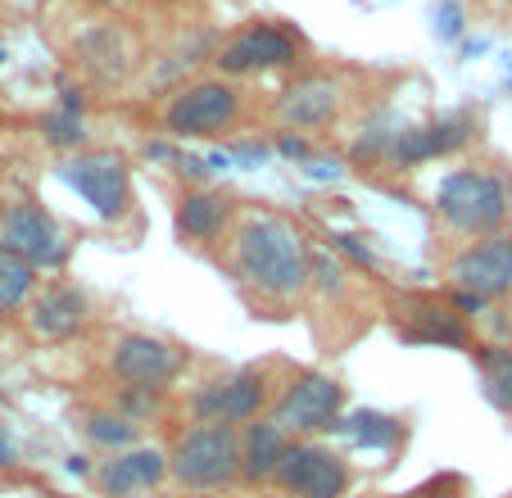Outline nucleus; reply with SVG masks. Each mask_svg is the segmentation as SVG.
I'll use <instances>...</instances> for the list:
<instances>
[{"instance_id":"obj_1","label":"nucleus","mask_w":512,"mask_h":498,"mask_svg":"<svg viewBox=\"0 0 512 498\" xmlns=\"http://www.w3.org/2000/svg\"><path fill=\"white\" fill-rule=\"evenodd\" d=\"M309 254L304 236L277 213H254L236 231V272L245 277V286H254L268 299H295L313 286L309 281Z\"/></svg>"},{"instance_id":"obj_2","label":"nucleus","mask_w":512,"mask_h":498,"mask_svg":"<svg viewBox=\"0 0 512 498\" xmlns=\"http://www.w3.org/2000/svg\"><path fill=\"white\" fill-rule=\"evenodd\" d=\"M512 191L490 168H458L435 186V213L463 236H494L508 222Z\"/></svg>"},{"instance_id":"obj_3","label":"nucleus","mask_w":512,"mask_h":498,"mask_svg":"<svg viewBox=\"0 0 512 498\" xmlns=\"http://www.w3.org/2000/svg\"><path fill=\"white\" fill-rule=\"evenodd\" d=\"M168 471L177 476V485L195 489V494H213V489L232 485L241 476V435L232 426H191L177 440Z\"/></svg>"},{"instance_id":"obj_4","label":"nucleus","mask_w":512,"mask_h":498,"mask_svg":"<svg viewBox=\"0 0 512 498\" xmlns=\"http://www.w3.org/2000/svg\"><path fill=\"white\" fill-rule=\"evenodd\" d=\"M55 177L68 191H78L100 222H118L127 213V204H132V177H127L123 154L114 150L73 154V159H64L55 168Z\"/></svg>"},{"instance_id":"obj_5","label":"nucleus","mask_w":512,"mask_h":498,"mask_svg":"<svg viewBox=\"0 0 512 498\" xmlns=\"http://www.w3.org/2000/svg\"><path fill=\"white\" fill-rule=\"evenodd\" d=\"M340 408H345V385H340L336 376L304 372L281 390V399L272 403L268 422L286 435H318V431H331Z\"/></svg>"},{"instance_id":"obj_6","label":"nucleus","mask_w":512,"mask_h":498,"mask_svg":"<svg viewBox=\"0 0 512 498\" xmlns=\"http://www.w3.org/2000/svg\"><path fill=\"white\" fill-rule=\"evenodd\" d=\"M0 245L41 272H55L68 263V240L59 222L32 200H19L0 213Z\"/></svg>"},{"instance_id":"obj_7","label":"nucleus","mask_w":512,"mask_h":498,"mask_svg":"<svg viewBox=\"0 0 512 498\" xmlns=\"http://www.w3.org/2000/svg\"><path fill=\"white\" fill-rule=\"evenodd\" d=\"M241 118V91L227 82H195L182 87L164 109V127L186 141V136H218Z\"/></svg>"},{"instance_id":"obj_8","label":"nucleus","mask_w":512,"mask_h":498,"mask_svg":"<svg viewBox=\"0 0 512 498\" xmlns=\"http://www.w3.org/2000/svg\"><path fill=\"white\" fill-rule=\"evenodd\" d=\"M272 480H277L290 498H345L349 467L340 453L322 449V444H313V440H295V444H286Z\"/></svg>"},{"instance_id":"obj_9","label":"nucleus","mask_w":512,"mask_h":498,"mask_svg":"<svg viewBox=\"0 0 512 498\" xmlns=\"http://www.w3.org/2000/svg\"><path fill=\"white\" fill-rule=\"evenodd\" d=\"M295 59H300V37H290L277 23H250L213 55V64L227 77H245V73H263V68H286Z\"/></svg>"},{"instance_id":"obj_10","label":"nucleus","mask_w":512,"mask_h":498,"mask_svg":"<svg viewBox=\"0 0 512 498\" xmlns=\"http://www.w3.org/2000/svg\"><path fill=\"white\" fill-rule=\"evenodd\" d=\"M449 277H454L458 290H472L485 304L512 295V236L508 231H494V236H481L476 245H467L449 263Z\"/></svg>"},{"instance_id":"obj_11","label":"nucleus","mask_w":512,"mask_h":498,"mask_svg":"<svg viewBox=\"0 0 512 498\" xmlns=\"http://www.w3.org/2000/svg\"><path fill=\"white\" fill-rule=\"evenodd\" d=\"M109 372H114L127 390L155 394V390H164V385L177 381L182 354L159 336H123L114 345V354H109Z\"/></svg>"},{"instance_id":"obj_12","label":"nucleus","mask_w":512,"mask_h":498,"mask_svg":"<svg viewBox=\"0 0 512 498\" xmlns=\"http://www.w3.org/2000/svg\"><path fill=\"white\" fill-rule=\"evenodd\" d=\"M263 408V376L259 372H232L218 381H204L191 394V417L200 426H236L254 422Z\"/></svg>"},{"instance_id":"obj_13","label":"nucleus","mask_w":512,"mask_h":498,"mask_svg":"<svg viewBox=\"0 0 512 498\" xmlns=\"http://www.w3.org/2000/svg\"><path fill=\"white\" fill-rule=\"evenodd\" d=\"M472 141V118L454 114V118H440V123H426V127H408V132H395L390 141V159L399 168H417V163H431L440 154H454Z\"/></svg>"},{"instance_id":"obj_14","label":"nucleus","mask_w":512,"mask_h":498,"mask_svg":"<svg viewBox=\"0 0 512 498\" xmlns=\"http://www.w3.org/2000/svg\"><path fill=\"white\" fill-rule=\"evenodd\" d=\"M87 322V295L78 286H46L28 299V326L41 340H68Z\"/></svg>"},{"instance_id":"obj_15","label":"nucleus","mask_w":512,"mask_h":498,"mask_svg":"<svg viewBox=\"0 0 512 498\" xmlns=\"http://www.w3.org/2000/svg\"><path fill=\"white\" fill-rule=\"evenodd\" d=\"M336 109H340V87L327 82V77H300L277 100L281 123H290V127H322L336 118Z\"/></svg>"},{"instance_id":"obj_16","label":"nucleus","mask_w":512,"mask_h":498,"mask_svg":"<svg viewBox=\"0 0 512 498\" xmlns=\"http://www.w3.org/2000/svg\"><path fill=\"white\" fill-rule=\"evenodd\" d=\"M399 340L408 345H440V349H467L472 331H467L463 313H449L440 304H408V317L399 326Z\"/></svg>"},{"instance_id":"obj_17","label":"nucleus","mask_w":512,"mask_h":498,"mask_svg":"<svg viewBox=\"0 0 512 498\" xmlns=\"http://www.w3.org/2000/svg\"><path fill=\"white\" fill-rule=\"evenodd\" d=\"M168 476V458L159 449H123L100 467V489L114 498H127L136 489H150Z\"/></svg>"},{"instance_id":"obj_18","label":"nucleus","mask_w":512,"mask_h":498,"mask_svg":"<svg viewBox=\"0 0 512 498\" xmlns=\"http://www.w3.org/2000/svg\"><path fill=\"white\" fill-rule=\"evenodd\" d=\"M232 222V200L218 191H186L182 204H177V231L186 240H218L223 227Z\"/></svg>"},{"instance_id":"obj_19","label":"nucleus","mask_w":512,"mask_h":498,"mask_svg":"<svg viewBox=\"0 0 512 498\" xmlns=\"http://www.w3.org/2000/svg\"><path fill=\"white\" fill-rule=\"evenodd\" d=\"M281 453H286V431H277L272 422H250L241 435V476L250 480V485L272 480Z\"/></svg>"},{"instance_id":"obj_20","label":"nucleus","mask_w":512,"mask_h":498,"mask_svg":"<svg viewBox=\"0 0 512 498\" xmlns=\"http://www.w3.org/2000/svg\"><path fill=\"white\" fill-rule=\"evenodd\" d=\"M331 431H345L349 440L358 444V449H372V453H390L399 444V435H404L395 417H386V412H372V408L354 412V417H336V422H331Z\"/></svg>"},{"instance_id":"obj_21","label":"nucleus","mask_w":512,"mask_h":498,"mask_svg":"<svg viewBox=\"0 0 512 498\" xmlns=\"http://www.w3.org/2000/svg\"><path fill=\"white\" fill-rule=\"evenodd\" d=\"M476 376H481L485 399L512 417V349L508 345H481L476 349Z\"/></svg>"},{"instance_id":"obj_22","label":"nucleus","mask_w":512,"mask_h":498,"mask_svg":"<svg viewBox=\"0 0 512 498\" xmlns=\"http://www.w3.org/2000/svg\"><path fill=\"white\" fill-rule=\"evenodd\" d=\"M32 290H37V268L23 263L19 254H10V249L0 245V313L23 308L32 299Z\"/></svg>"},{"instance_id":"obj_23","label":"nucleus","mask_w":512,"mask_h":498,"mask_svg":"<svg viewBox=\"0 0 512 498\" xmlns=\"http://www.w3.org/2000/svg\"><path fill=\"white\" fill-rule=\"evenodd\" d=\"M87 435H91V444H100V449L123 453V449H132L136 444V422L132 417H123V412H91Z\"/></svg>"},{"instance_id":"obj_24","label":"nucleus","mask_w":512,"mask_h":498,"mask_svg":"<svg viewBox=\"0 0 512 498\" xmlns=\"http://www.w3.org/2000/svg\"><path fill=\"white\" fill-rule=\"evenodd\" d=\"M41 136H46L55 150H82V141H87V127H82V114L50 109V114L41 118Z\"/></svg>"},{"instance_id":"obj_25","label":"nucleus","mask_w":512,"mask_h":498,"mask_svg":"<svg viewBox=\"0 0 512 498\" xmlns=\"http://www.w3.org/2000/svg\"><path fill=\"white\" fill-rule=\"evenodd\" d=\"M309 281H318L322 290H345V272L331 254H309Z\"/></svg>"},{"instance_id":"obj_26","label":"nucleus","mask_w":512,"mask_h":498,"mask_svg":"<svg viewBox=\"0 0 512 498\" xmlns=\"http://www.w3.org/2000/svg\"><path fill=\"white\" fill-rule=\"evenodd\" d=\"M435 37L440 41L463 37V5H458V0H440V10H435Z\"/></svg>"},{"instance_id":"obj_27","label":"nucleus","mask_w":512,"mask_h":498,"mask_svg":"<svg viewBox=\"0 0 512 498\" xmlns=\"http://www.w3.org/2000/svg\"><path fill=\"white\" fill-rule=\"evenodd\" d=\"M331 245H336L340 254H349L358 268H377V254H372L368 245H358V236H331Z\"/></svg>"},{"instance_id":"obj_28","label":"nucleus","mask_w":512,"mask_h":498,"mask_svg":"<svg viewBox=\"0 0 512 498\" xmlns=\"http://www.w3.org/2000/svg\"><path fill=\"white\" fill-rule=\"evenodd\" d=\"M227 154H232V163H241V168H259L272 150L263 141H245V145H236V150H227Z\"/></svg>"},{"instance_id":"obj_29","label":"nucleus","mask_w":512,"mask_h":498,"mask_svg":"<svg viewBox=\"0 0 512 498\" xmlns=\"http://www.w3.org/2000/svg\"><path fill=\"white\" fill-rule=\"evenodd\" d=\"M300 168H304V177H309V182H336V177H340V163L336 159H304Z\"/></svg>"},{"instance_id":"obj_30","label":"nucleus","mask_w":512,"mask_h":498,"mask_svg":"<svg viewBox=\"0 0 512 498\" xmlns=\"http://www.w3.org/2000/svg\"><path fill=\"white\" fill-rule=\"evenodd\" d=\"M277 154H281V159H290V163L313 159V154H309V141H304V136H290V132L277 141Z\"/></svg>"},{"instance_id":"obj_31","label":"nucleus","mask_w":512,"mask_h":498,"mask_svg":"<svg viewBox=\"0 0 512 498\" xmlns=\"http://www.w3.org/2000/svg\"><path fill=\"white\" fill-rule=\"evenodd\" d=\"M145 159H159V163H177L182 159V150H177V145H168V141H145Z\"/></svg>"},{"instance_id":"obj_32","label":"nucleus","mask_w":512,"mask_h":498,"mask_svg":"<svg viewBox=\"0 0 512 498\" xmlns=\"http://www.w3.org/2000/svg\"><path fill=\"white\" fill-rule=\"evenodd\" d=\"M177 173L191 177V182H204V177H209V163L195 159V154H182V159H177Z\"/></svg>"},{"instance_id":"obj_33","label":"nucleus","mask_w":512,"mask_h":498,"mask_svg":"<svg viewBox=\"0 0 512 498\" xmlns=\"http://www.w3.org/2000/svg\"><path fill=\"white\" fill-rule=\"evenodd\" d=\"M454 308L458 313H485V299L472 295V290H454Z\"/></svg>"},{"instance_id":"obj_34","label":"nucleus","mask_w":512,"mask_h":498,"mask_svg":"<svg viewBox=\"0 0 512 498\" xmlns=\"http://www.w3.org/2000/svg\"><path fill=\"white\" fill-rule=\"evenodd\" d=\"M14 462H19V449H14V440L5 435V426H0V471H10Z\"/></svg>"},{"instance_id":"obj_35","label":"nucleus","mask_w":512,"mask_h":498,"mask_svg":"<svg viewBox=\"0 0 512 498\" xmlns=\"http://www.w3.org/2000/svg\"><path fill=\"white\" fill-rule=\"evenodd\" d=\"M64 471H68V476H87V471H91V462L82 458V453H73V458L64 462Z\"/></svg>"},{"instance_id":"obj_36","label":"nucleus","mask_w":512,"mask_h":498,"mask_svg":"<svg viewBox=\"0 0 512 498\" xmlns=\"http://www.w3.org/2000/svg\"><path fill=\"white\" fill-rule=\"evenodd\" d=\"M91 5H127V0H91Z\"/></svg>"},{"instance_id":"obj_37","label":"nucleus","mask_w":512,"mask_h":498,"mask_svg":"<svg viewBox=\"0 0 512 498\" xmlns=\"http://www.w3.org/2000/svg\"><path fill=\"white\" fill-rule=\"evenodd\" d=\"M508 5H512V0H508Z\"/></svg>"}]
</instances>
